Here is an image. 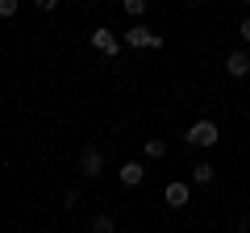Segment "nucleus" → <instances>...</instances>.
I'll list each match as a JSON object with an SVG mask.
<instances>
[{
    "mask_svg": "<svg viewBox=\"0 0 250 233\" xmlns=\"http://www.w3.org/2000/svg\"><path fill=\"white\" fill-rule=\"evenodd\" d=\"M75 204H80V188H67L62 192V208H75Z\"/></svg>",
    "mask_w": 250,
    "mask_h": 233,
    "instance_id": "f8f14e48",
    "label": "nucleus"
},
{
    "mask_svg": "<svg viewBox=\"0 0 250 233\" xmlns=\"http://www.w3.org/2000/svg\"><path fill=\"white\" fill-rule=\"evenodd\" d=\"M100 171H104V154H100L96 146H88V150L80 154V175H83V179H96Z\"/></svg>",
    "mask_w": 250,
    "mask_h": 233,
    "instance_id": "7ed1b4c3",
    "label": "nucleus"
},
{
    "mask_svg": "<svg viewBox=\"0 0 250 233\" xmlns=\"http://www.w3.org/2000/svg\"><path fill=\"white\" fill-rule=\"evenodd\" d=\"M238 38H242V42H246V46H250V17H246V21H242V25H238Z\"/></svg>",
    "mask_w": 250,
    "mask_h": 233,
    "instance_id": "4468645a",
    "label": "nucleus"
},
{
    "mask_svg": "<svg viewBox=\"0 0 250 233\" xmlns=\"http://www.w3.org/2000/svg\"><path fill=\"white\" fill-rule=\"evenodd\" d=\"M125 46H146V50H163V38L154 34V29H146L142 21H138V25H129V29H125Z\"/></svg>",
    "mask_w": 250,
    "mask_h": 233,
    "instance_id": "f03ea898",
    "label": "nucleus"
},
{
    "mask_svg": "<svg viewBox=\"0 0 250 233\" xmlns=\"http://www.w3.org/2000/svg\"><path fill=\"white\" fill-rule=\"evenodd\" d=\"M117 175H121V188H138V183L146 179V167H142V162H125Z\"/></svg>",
    "mask_w": 250,
    "mask_h": 233,
    "instance_id": "0eeeda50",
    "label": "nucleus"
},
{
    "mask_svg": "<svg viewBox=\"0 0 250 233\" xmlns=\"http://www.w3.org/2000/svg\"><path fill=\"white\" fill-rule=\"evenodd\" d=\"M125 13H129V17H142V13H146V0H125Z\"/></svg>",
    "mask_w": 250,
    "mask_h": 233,
    "instance_id": "9b49d317",
    "label": "nucleus"
},
{
    "mask_svg": "<svg viewBox=\"0 0 250 233\" xmlns=\"http://www.w3.org/2000/svg\"><path fill=\"white\" fill-rule=\"evenodd\" d=\"M184 142L188 146H217V142H221V129H217L213 121H192L188 134H184Z\"/></svg>",
    "mask_w": 250,
    "mask_h": 233,
    "instance_id": "f257e3e1",
    "label": "nucleus"
},
{
    "mask_svg": "<svg viewBox=\"0 0 250 233\" xmlns=\"http://www.w3.org/2000/svg\"><path fill=\"white\" fill-rule=\"evenodd\" d=\"M92 233H113V216H108V213H96V216H92Z\"/></svg>",
    "mask_w": 250,
    "mask_h": 233,
    "instance_id": "9d476101",
    "label": "nucleus"
},
{
    "mask_svg": "<svg viewBox=\"0 0 250 233\" xmlns=\"http://www.w3.org/2000/svg\"><path fill=\"white\" fill-rule=\"evenodd\" d=\"M92 46H96L100 54H108V58H113V54L121 50V38H117L113 29H104V25H100V29H92Z\"/></svg>",
    "mask_w": 250,
    "mask_h": 233,
    "instance_id": "20e7f679",
    "label": "nucleus"
},
{
    "mask_svg": "<svg viewBox=\"0 0 250 233\" xmlns=\"http://www.w3.org/2000/svg\"><path fill=\"white\" fill-rule=\"evenodd\" d=\"M163 200H167L171 208H184L188 200H192V183H184V179H175V183H167V192H163Z\"/></svg>",
    "mask_w": 250,
    "mask_h": 233,
    "instance_id": "423d86ee",
    "label": "nucleus"
},
{
    "mask_svg": "<svg viewBox=\"0 0 250 233\" xmlns=\"http://www.w3.org/2000/svg\"><path fill=\"white\" fill-rule=\"evenodd\" d=\"M246 229H250V221H246Z\"/></svg>",
    "mask_w": 250,
    "mask_h": 233,
    "instance_id": "2eb2a0df",
    "label": "nucleus"
},
{
    "mask_svg": "<svg viewBox=\"0 0 250 233\" xmlns=\"http://www.w3.org/2000/svg\"><path fill=\"white\" fill-rule=\"evenodd\" d=\"M213 179H217V167H213V162H196V167H192V183H196V188H208Z\"/></svg>",
    "mask_w": 250,
    "mask_h": 233,
    "instance_id": "6e6552de",
    "label": "nucleus"
},
{
    "mask_svg": "<svg viewBox=\"0 0 250 233\" xmlns=\"http://www.w3.org/2000/svg\"><path fill=\"white\" fill-rule=\"evenodd\" d=\"M142 154H146V158H163V154H167V142H163V137H146Z\"/></svg>",
    "mask_w": 250,
    "mask_h": 233,
    "instance_id": "1a4fd4ad",
    "label": "nucleus"
},
{
    "mask_svg": "<svg viewBox=\"0 0 250 233\" xmlns=\"http://www.w3.org/2000/svg\"><path fill=\"white\" fill-rule=\"evenodd\" d=\"M225 75L246 79V75H250V54L246 50H229V54H225Z\"/></svg>",
    "mask_w": 250,
    "mask_h": 233,
    "instance_id": "39448f33",
    "label": "nucleus"
},
{
    "mask_svg": "<svg viewBox=\"0 0 250 233\" xmlns=\"http://www.w3.org/2000/svg\"><path fill=\"white\" fill-rule=\"evenodd\" d=\"M17 9H21L17 0H0V17H17Z\"/></svg>",
    "mask_w": 250,
    "mask_h": 233,
    "instance_id": "ddd939ff",
    "label": "nucleus"
}]
</instances>
